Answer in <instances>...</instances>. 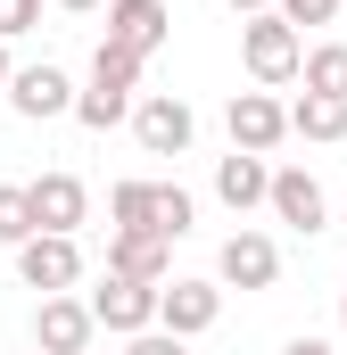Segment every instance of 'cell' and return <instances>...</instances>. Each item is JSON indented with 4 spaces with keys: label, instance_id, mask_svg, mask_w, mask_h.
Wrapping results in <instances>:
<instances>
[{
    "label": "cell",
    "instance_id": "25",
    "mask_svg": "<svg viewBox=\"0 0 347 355\" xmlns=\"http://www.w3.org/2000/svg\"><path fill=\"white\" fill-rule=\"evenodd\" d=\"M50 8H67V17H91V8H108V0H50Z\"/></svg>",
    "mask_w": 347,
    "mask_h": 355
},
{
    "label": "cell",
    "instance_id": "2",
    "mask_svg": "<svg viewBox=\"0 0 347 355\" xmlns=\"http://www.w3.org/2000/svg\"><path fill=\"white\" fill-rule=\"evenodd\" d=\"M17 281L42 289V297H67V289L83 281V248H75V232H33V240L17 248Z\"/></svg>",
    "mask_w": 347,
    "mask_h": 355
},
{
    "label": "cell",
    "instance_id": "22",
    "mask_svg": "<svg viewBox=\"0 0 347 355\" xmlns=\"http://www.w3.org/2000/svg\"><path fill=\"white\" fill-rule=\"evenodd\" d=\"M281 17L306 33V25H331V17H339V0H281Z\"/></svg>",
    "mask_w": 347,
    "mask_h": 355
},
{
    "label": "cell",
    "instance_id": "28",
    "mask_svg": "<svg viewBox=\"0 0 347 355\" xmlns=\"http://www.w3.org/2000/svg\"><path fill=\"white\" fill-rule=\"evenodd\" d=\"M339 322H347V297H339Z\"/></svg>",
    "mask_w": 347,
    "mask_h": 355
},
{
    "label": "cell",
    "instance_id": "23",
    "mask_svg": "<svg viewBox=\"0 0 347 355\" xmlns=\"http://www.w3.org/2000/svg\"><path fill=\"white\" fill-rule=\"evenodd\" d=\"M124 355H190V339H174V331H141V339H124Z\"/></svg>",
    "mask_w": 347,
    "mask_h": 355
},
{
    "label": "cell",
    "instance_id": "14",
    "mask_svg": "<svg viewBox=\"0 0 347 355\" xmlns=\"http://www.w3.org/2000/svg\"><path fill=\"white\" fill-rule=\"evenodd\" d=\"M215 198H223L232 215H248V207H273V166H264V157H248V149L215 157Z\"/></svg>",
    "mask_w": 347,
    "mask_h": 355
},
{
    "label": "cell",
    "instance_id": "12",
    "mask_svg": "<svg viewBox=\"0 0 347 355\" xmlns=\"http://www.w3.org/2000/svg\"><path fill=\"white\" fill-rule=\"evenodd\" d=\"M108 272L166 289L174 281V240H158V232H108Z\"/></svg>",
    "mask_w": 347,
    "mask_h": 355
},
{
    "label": "cell",
    "instance_id": "11",
    "mask_svg": "<svg viewBox=\"0 0 347 355\" xmlns=\"http://www.w3.org/2000/svg\"><path fill=\"white\" fill-rule=\"evenodd\" d=\"M75 99H83V91L67 83V67H50V58H42V67H17V83H8V107H17L25 124H50V116H75Z\"/></svg>",
    "mask_w": 347,
    "mask_h": 355
},
{
    "label": "cell",
    "instance_id": "20",
    "mask_svg": "<svg viewBox=\"0 0 347 355\" xmlns=\"http://www.w3.org/2000/svg\"><path fill=\"white\" fill-rule=\"evenodd\" d=\"M42 223H33V190L25 182H0V248H25Z\"/></svg>",
    "mask_w": 347,
    "mask_h": 355
},
{
    "label": "cell",
    "instance_id": "10",
    "mask_svg": "<svg viewBox=\"0 0 347 355\" xmlns=\"http://www.w3.org/2000/svg\"><path fill=\"white\" fill-rule=\"evenodd\" d=\"M273 223H289L298 240H314L331 223V198H323V182L306 166H273Z\"/></svg>",
    "mask_w": 347,
    "mask_h": 355
},
{
    "label": "cell",
    "instance_id": "16",
    "mask_svg": "<svg viewBox=\"0 0 347 355\" xmlns=\"http://www.w3.org/2000/svg\"><path fill=\"white\" fill-rule=\"evenodd\" d=\"M133 107H141V91H116V83H83V99H75V116H83L91 132H116V124H133Z\"/></svg>",
    "mask_w": 347,
    "mask_h": 355
},
{
    "label": "cell",
    "instance_id": "24",
    "mask_svg": "<svg viewBox=\"0 0 347 355\" xmlns=\"http://www.w3.org/2000/svg\"><path fill=\"white\" fill-rule=\"evenodd\" d=\"M281 355H331V339H314V331H298V339H289Z\"/></svg>",
    "mask_w": 347,
    "mask_h": 355
},
{
    "label": "cell",
    "instance_id": "1",
    "mask_svg": "<svg viewBox=\"0 0 347 355\" xmlns=\"http://www.w3.org/2000/svg\"><path fill=\"white\" fill-rule=\"evenodd\" d=\"M240 67H248V83H257V91L298 83V75H306V33H298L281 8H264V17L240 25Z\"/></svg>",
    "mask_w": 347,
    "mask_h": 355
},
{
    "label": "cell",
    "instance_id": "17",
    "mask_svg": "<svg viewBox=\"0 0 347 355\" xmlns=\"http://www.w3.org/2000/svg\"><path fill=\"white\" fill-rule=\"evenodd\" d=\"M190 223H198V198H190L182 182H158V198H149V232H158V240H182Z\"/></svg>",
    "mask_w": 347,
    "mask_h": 355
},
{
    "label": "cell",
    "instance_id": "3",
    "mask_svg": "<svg viewBox=\"0 0 347 355\" xmlns=\"http://www.w3.org/2000/svg\"><path fill=\"white\" fill-rule=\"evenodd\" d=\"M158 297H166V289H149V281L99 272V289H91V314H99V331H116V339H141V331H158Z\"/></svg>",
    "mask_w": 347,
    "mask_h": 355
},
{
    "label": "cell",
    "instance_id": "13",
    "mask_svg": "<svg viewBox=\"0 0 347 355\" xmlns=\"http://www.w3.org/2000/svg\"><path fill=\"white\" fill-rule=\"evenodd\" d=\"M25 190H33V223H42V232H83L91 190H83L75 174H33Z\"/></svg>",
    "mask_w": 347,
    "mask_h": 355
},
{
    "label": "cell",
    "instance_id": "6",
    "mask_svg": "<svg viewBox=\"0 0 347 355\" xmlns=\"http://www.w3.org/2000/svg\"><path fill=\"white\" fill-rule=\"evenodd\" d=\"M91 339H99V314H91V297H42L33 306V347L42 355H91Z\"/></svg>",
    "mask_w": 347,
    "mask_h": 355
},
{
    "label": "cell",
    "instance_id": "5",
    "mask_svg": "<svg viewBox=\"0 0 347 355\" xmlns=\"http://www.w3.org/2000/svg\"><path fill=\"white\" fill-rule=\"evenodd\" d=\"M223 132H232V149L273 157V149L289 141V107H281L273 91H232V107H223Z\"/></svg>",
    "mask_w": 347,
    "mask_h": 355
},
{
    "label": "cell",
    "instance_id": "21",
    "mask_svg": "<svg viewBox=\"0 0 347 355\" xmlns=\"http://www.w3.org/2000/svg\"><path fill=\"white\" fill-rule=\"evenodd\" d=\"M33 25H42V0H0V42H17Z\"/></svg>",
    "mask_w": 347,
    "mask_h": 355
},
{
    "label": "cell",
    "instance_id": "18",
    "mask_svg": "<svg viewBox=\"0 0 347 355\" xmlns=\"http://www.w3.org/2000/svg\"><path fill=\"white\" fill-rule=\"evenodd\" d=\"M306 91H323V99H347V42H323V50H306Z\"/></svg>",
    "mask_w": 347,
    "mask_h": 355
},
{
    "label": "cell",
    "instance_id": "26",
    "mask_svg": "<svg viewBox=\"0 0 347 355\" xmlns=\"http://www.w3.org/2000/svg\"><path fill=\"white\" fill-rule=\"evenodd\" d=\"M223 8H240V17H264V8H281V0H223Z\"/></svg>",
    "mask_w": 347,
    "mask_h": 355
},
{
    "label": "cell",
    "instance_id": "15",
    "mask_svg": "<svg viewBox=\"0 0 347 355\" xmlns=\"http://www.w3.org/2000/svg\"><path fill=\"white\" fill-rule=\"evenodd\" d=\"M289 132H298V141H347V99L298 91V99H289Z\"/></svg>",
    "mask_w": 347,
    "mask_h": 355
},
{
    "label": "cell",
    "instance_id": "19",
    "mask_svg": "<svg viewBox=\"0 0 347 355\" xmlns=\"http://www.w3.org/2000/svg\"><path fill=\"white\" fill-rule=\"evenodd\" d=\"M149 198H158V182H116L108 190V232H149Z\"/></svg>",
    "mask_w": 347,
    "mask_h": 355
},
{
    "label": "cell",
    "instance_id": "8",
    "mask_svg": "<svg viewBox=\"0 0 347 355\" xmlns=\"http://www.w3.org/2000/svg\"><path fill=\"white\" fill-rule=\"evenodd\" d=\"M215 322H223V281H182V272H174L166 297H158V331L198 339V331H215Z\"/></svg>",
    "mask_w": 347,
    "mask_h": 355
},
{
    "label": "cell",
    "instance_id": "9",
    "mask_svg": "<svg viewBox=\"0 0 347 355\" xmlns=\"http://www.w3.org/2000/svg\"><path fill=\"white\" fill-rule=\"evenodd\" d=\"M166 33H174L166 0H108V33H99V42H116V50H133V58H158Z\"/></svg>",
    "mask_w": 347,
    "mask_h": 355
},
{
    "label": "cell",
    "instance_id": "4",
    "mask_svg": "<svg viewBox=\"0 0 347 355\" xmlns=\"http://www.w3.org/2000/svg\"><path fill=\"white\" fill-rule=\"evenodd\" d=\"M133 141H141L149 157H182V149L198 141L190 99H174V91H141V107H133Z\"/></svg>",
    "mask_w": 347,
    "mask_h": 355
},
{
    "label": "cell",
    "instance_id": "27",
    "mask_svg": "<svg viewBox=\"0 0 347 355\" xmlns=\"http://www.w3.org/2000/svg\"><path fill=\"white\" fill-rule=\"evenodd\" d=\"M8 83H17V58H8V42H0V91H8Z\"/></svg>",
    "mask_w": 347,
    "mask_h": 355
},
{
    "label": "cell",
    "instance_id": "7",
    "mask_svg": "<svg viewBox=\"0 0 347 355\" xmlns=\"http://www.w3.org/2000/svg\"><path fill=\"white\" fill-rule=\"evenodd\" d=\"M215 281L223 289H273L281 281V240L273 232H232L215 248Z\"/></svg>",
    "mask_w": 347,
    "mask_h": 355
}]
</instances>
